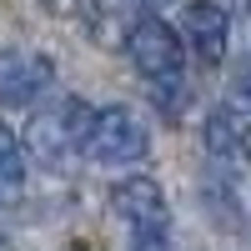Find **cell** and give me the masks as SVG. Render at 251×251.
<instances>
[{"label":"cell","mask_w":251,"mask_h":251,"mask_svg":"<svg viewBox=\"0 0 251 251\" xmlns=\"http://www.w3.org/2000/svg\"><path fill=\"white\" fill-rule=\"evenodd\" d=\"M181 46L201 66H221L226 50H231V10L216 5V0H191L181 10Z\"/></svg>","instance_id":"cell-6"},{"label":"cell","mask_w":251,"mask_h":251,"mask_svg":"<svg viewBox=\"0 0 251 251\" xmlns=\"http://www.w3.org/2000/svg\"><path fill=\"white\" fill-rule=\"evenodd\" d=\"M131 251H171V236H141L131 241Z\"/></svg>","instance_id":"cell-10"},{"label":"cell","mask_w":251,"mask_h":251,"mask_svg":"<svg viewBox=\"0 0 251 251\" xmlns=\"http://www.w3.org/2000/svg\"><path fill=\"white\" fill-rule=\"evenodd\" d=\"M236 151L246 156V166H251V126H241V141H236Z\"/></svg>","instance_id":"cell-11"},{"label":"cell","mask_w":251,"mask_h":251,"mask_svg":"<svg viewBox=\"0 0 251 251\" xmlns=\"http://www.w3.org/2000/svg\"><path fill=\"white\" fill-rule=\"evenodd\" d=\"M55 80V60L30 46H0V106H35Z\"/></svg>","instance_id":"cell-5"},{"label":"cell","mask_w":251,"mask_h":251,"mask_svg":"<svg viewBox=\"0 0 251 251\" xmlns=\"http://www.w3.org/2000/svg\"><path fill=\"white\" fill-rule=\"evenodd\" d=\"M111 211L131 226V241L141 236H171V206H166L161 181L151 176H126L111 186Z\"/></svg>","instance_id":"cell-4"},{"label":"cell","mask_w":251,"mask_h":251,"mask_svg":"<svg viewBox=\"0 0 251 251\" xmlns=\"http://www.w3.org/2000/svg\"><path fill=\"white\" fill-rule=\"evenodd\" d=\"M91 106L80 96H60L50 106H40L25 126V151L40 166H66L71 156L86 151V131H91Z\"/></svg>","instance_id":"cell-2"},{"label":"cell","mask_w":251,"mask_h":251,"mask_svg":"<svg viewBox=\"0 0 251 251\" xmlns=\"http://www.w3.org/2000/svg\"><path fill=\"white\" fill-rule=\"evenodd\" d=\"M25 191V151L10 126H0V201H15Z\"/></svg>","instance_id":"cell-7"},{"label":"cell","mask_w":251,"mask_h":251,"mask_svg":"<svg viewBox=\"0 0 251 251\" xmlns=\"http://www.w3.org/2000/svg\"><path fill=\"white\" fill-rule=\"evenodd\" d=\"M96 166H136L151 156V131L131 106H100L91 116V131H86V151Z\"/></svg>","instance_id":"cell-3"},{"label":"cell","mask_w":251,"mask_h":251,"mask_svg":"<svg viewBox=\"0 0 251 251\" xmlns=\"http://www.w3.org/2000/svg\"><path fill=\"white\" fill-rule=\"evenodd\" d=\"M106 5H116V10H156V5H166V0H106Z\"/></svg>","instance_id":"cell-9"},{"label":"cell","mask_w":251,"mask_h":251,"mask_svg":"<svg viewBox=\"0 0 251 251\" xmlns=\"http://www.w3.org/2000/svg\"><path fill=\"white\" fill-rule=\"evenodd\" d=\"M126 55L141 71L151 100L166 116H181L191 106V80H186V46L161 15H136L126 30Z\"/></svg>","instance_id":"cell-1"},{"label":"cell","mask_w":251,"mask_h":251,"mask_svg":"<svg viewBox=\"0 0 251 251\" xmlns=\"http://www.w3.org/2000/svg\"><path fill=\"white\" fill-rule=\"evenodd\" d=\"M40 5H46V10H66L71 0H40Z\"/></svg>","instance_id":"cell-12"},{"label":"cell","mask_w":251,"mask_h":251,"mask_svg":"<svg viewBox=\"0 0 251 251\" xmlns=\"http://www.w3.org/2000/svg\"><path fill=\"white\" fill-rule=\"evenodd\" d=\"M231 40H236L241 55H251V0H236L231 5Z\"/></svg>","instance_id":"cell-8"}]
</instances>
